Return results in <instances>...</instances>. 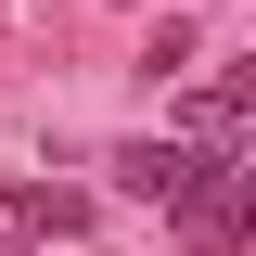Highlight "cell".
Instances as JSON below:
<instances>
[{
  "label": "cell",
  "instance_id": "2",
  "mask_svg": "<svg viewBox=\"0 0 256 256\" xmlns=\"http://www.w3.org/2000/svg\"><path fill=\"white\" fill-rule=\"evenodd\" d=\"M192 166H205L192 141H116V192H128V205H180Z\"/></svg>",
  "mask_w": 256,
  "mask_h": 256
},
{
  "label": "cell",
  "instance_id": "1",
  "mask_svg": "<svg viewBox=\"0 0 256 256\" xmlns=\"http://www.w3.org/2000/svg\"><path fill=\"white\" fill-rule=\"evenodd\" d=\"M244 230H256V205H244V154H205V166H192V192H180V244H192V256H230Z\"/></svg>",
  "mask_w": 256,
  "mask_h": 256
}]
</instances>
